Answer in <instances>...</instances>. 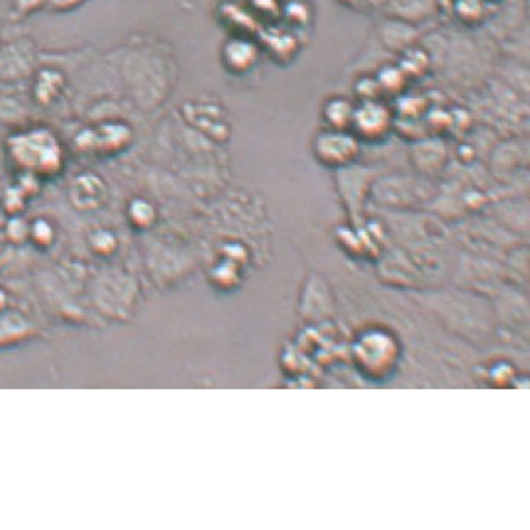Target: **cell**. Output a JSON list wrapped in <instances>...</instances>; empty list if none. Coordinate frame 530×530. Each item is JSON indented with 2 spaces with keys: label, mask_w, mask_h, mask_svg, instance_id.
I'll list each match as a JSON object with an SVG mask.
<instances>
[{
  "label": "cell",
  "mask_w": 530,
  "mask_h": 530,
  "mask_svg": "<svg viewBox=\"0 0 530 530\" xmlns=\"http://www.w3.org/2000/svg\"><path fill=\"white\" fill-rule=\"evenodd\" d=\"M387 5L394 6L399 17L416 20L429 14L434 0H388Z\"/></svg>",
  "instance_id": "1"
},
{
  "label": "cell",
  "mask_w": 530,
  "mask_h": 530,
  "mask_svg": "<svg viewBox=\"0 0 530 530\" xmlns=\"http://www.w3.org/2000/svg\"><path fill=\"white\" fill-rule=\"evenodd\" d=\"M85 0H46L49 6H52L53 10L67 11L82 5Z\"/></svg>",
  "instance_id": "2"
},
{
  "label": "cell",
  "mask_w": 530,
  "mask_h": 530,
  "mask_svg": "<svg viewBox=\"0 0 530 530\" xmlns=\"http://www.w3.org/2000/svg\"><path fill=\"white\" fill-rule=\"evenodd\" d=\"M46 0H15L17 10L22 13H31V11L39 10L40 6L44 5Z\"/></svg>",
  "instance_id": "3"
}]
</instances>
